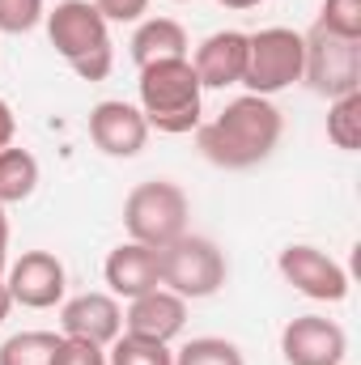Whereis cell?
<instances>
[{
  "label": "cell",
  "instance_id": "cell-27",
  "mask_svg": "<svg viewBox=\"0 0 361 365\" xmlns=\"http://www.w3.org/2000/svg\"><path fill=\"white\" fill-rule=\"evenodd\" d=\"M9 268V217H4V204H0V280Z\"/></svg>",
  "mask_w": 361,
  "mask_h": 365
},
{
  "label": "cell",
  "instance_id": "cell-10",
  "mask_svg": "<svg viewBox=\"0 0 361 365\" xmlns=\"http://www.w3.org/2000/svg\"><path fill=\"white\" fill-rule=\"evenodd\" d=\"M280 357H285V365H345L349 336L336 319L298 314L280 331Z\"/></svg>",
  "mask_w": 361,
  "mask_h": 365
},
{
  "label": "cell",
  "instance_id": "cell-4",
  "mask_svg": "<svg viewBox=\"0 0 361 365\" xmlns=\"http://www.w3.org/2000/svg\"><path fill=\"white\" fill-rule=\"evenodd\" d=\"M187 217H191V200L179 182L171 179H149L136 182L123 200V230L132 242H145L153 251L171 247L175 238L187 234Z\"/></svg>",
  "mask_w": 361,
  "mask_h": 365
},
{
  "label": "cell",
  "instance_id": "cell-1",
  "mask_svg": "<svg viewBox=\"0 0 361 365\" xmlns=\"http://www.w3.org/2000/svg\"><path fill=\"white\" fill-rule=\"evenodd\" d=\"M280 136H285V115L276 110L272 98H260V93H243L225 102L208 123L195 128V145L204 162L221 170H251L268 162Z\"/></svg>",
  "mask_w": 361,
  "mask_h": 365
},
{
  "label": "cell",
  "instance_id": "cell-5",
  "mask_svg": "<svg viewBox=\"0 0 361 365\" xmlns=\"http://www.w3.org/2000/svg\"><path fill=\"white\" fill-rule=\"evenodd\" d=\"M158 268H162V289L179 293L183 302H200V297L221 293V284L230 276L225 251L204 234H183L171 247H162Z\"/></svg>",
  "mask_w": 361,
  "mask_h": 365
},
{
  "label": "cell",
  "instance_id": "cell-24",
  "mask_svg": "<svg viewBox=\"0 0 361 365\" xmlns=\"http://www.w3.org/2000/svg\"><path fill=\"white\" fill-rule=\"evenodd\" d=\"M51 365H106V349L86 344V340H68V336H60V349H56Z\"/></svg>",
  "mask_w": 361,
  "mask_h": 365
},
{
  "label": "cell",
  "instance_id": "cell-2",
  "mask_svg": "<svg viewBox=\"0 0 361 365\" xmlns=\"http://www.w3.org/2000/svg\"><path fill=\"white\" fill-rule=\"evenodd\" d=\"M136 106L149 123V132H166V136H183L195 132L204 119V86L191 68V60H158L145 64L136 77Z\"/></svg>",
  "mask_w": 361,
  "mask_h": 365
},
{
  "label": "cell",
  "instance_id": "cell-26",
  "mask_svg": "<svg viewBox=\"0 0 361 365\" xmlns=\"http://www.w3.org/2000/svg\"><path fill=\"white\" fill-rule=\"evenodd\" d=\"M13 136H17V115H13V106L0 98V149H9Z\"/></svg>",
  "mask_w": 361,
  "mask_h": 365
},
{
  "label": "cell",
  "instance_id": "cell-28",
  "mask_svg": "<svg viewBox=\"0 0 361 365\" xmlns=\"http://www.w3.org/2000/svg\"><path fill=\"white\" fill-rule=\"evenodd\" d=\"M221 9H234V13H247V9H260L264 0H217Z\"/></svg>",
  "mask_w": 361,
  "mask_h": 365
},
{
  "label": "cell",
  "instance_id": "cell-14",
  "mask_svg": "<svg viewBox=\"0 0 361 365\" xmlns=\"http://www.w3.org/2000/svg\"><path fill=\"white\" fill-rule=\"evenodd\" d=\"M187 60H191V68H195V77H200L204 90L243 86V73H247V34L243 30H217Z\"/></svg>",
  "mask_w": 361,
  "mask_h": 365
},
{
  "label": "cell",
  "instance_id": "cell-6",
  "mask_svg": "<svg viewBox=\"0 0 361 365\" xmlns=\"http://www.w3.org/2000/svg\"><path fill=\"white\" fill-rule=\"evenodd\" d=\"M302 60H306V43H302L298 30H289V26L255 30V34H247L243 86H247V93L272 98V93H280L302 81Z\"/></svg>",
  "mask_w": 361,
  "mask_h": 365
},
{
  "label": "cell",
  "instance_id": "cell-19",
  "mask_svg": "<svg viewBox=\"0 0 361 365\" xmlns=\"http://www.w3.org/2000/svg\"><path fill=\"white\" fill-rule=\"evenodd\" d=\"M60 349L56 331H17L0 344V365H51Z\"/></svg>",
  "mask_w": 361,
  "mask_h": 365
},
{
  "label": "cell",
  "instance_id": "cell-3",
  "mask_svg": "<svg viewBox=\"0 0 361 365\" xmlns=\"http://www.w3.org/2000/svg\"><path fill=\"white\" fill-rule=\"evenodd\" d=\"M43 21H47V38L56 47V56L81 81H102L111 73V64H115L111 26L93 9V0H60Z\"/></svg>",
  "mask_w": 361,
  "mask_h": 365
},
{
  "label": "cell",
  "instance_id": "cell-11",
  "mask_svg": "<svg viewBox=\"0 0 361 365\" xmlns=\"http://www.w3.org/2000/svg\"><path fill=\"white\" fill-rule=\"evenodd\" d=\"M60 336L111 349L123 336V306L111 293H77L60 306Z\"/></svg>",
  "mask_w": 361,
  "mask_h": 365
},
{
  "label": "cell",
  "instance_id": "cell-25",
  "mask_svg": "<svg viewBox=\"0 0 361 365\" xmlns=\"http://www.w3.org/2000/svg\"><path fill=\"white\" fill-rule=\"evenodd\" d=\"M93 9L106 17V26H123V21H145L149 0H93Z\"/></svg>",
  "mask_w": 361,
  "mask_h": 365
},
{
  "label": "cell",
  "instance_id": "cell-16",
  "mask_svg": "<svg viewBox=\"0 0 361 365\" xmlns=\"http://www.w3.org/2000/svg\"><path fill=\"white\" fill-rule=\"evenodd\" d=\"M187 30L175 17H145L132 34V64H158V60H183L187 56Z\"/></svg>",
  "mask_w": 361,
  "mask_h": 365
},
{
  "label": "cell",
  "instance_id": "cell-7",
  "mask_svg": "<svg viewBox=\"0 0 361 365\" xmlns=\"http://www.w3.org/2000/svg\"><path fill=\"white\" fill-rule=\"evenodd\" d=\"M306 43V60H302V81L315 93L345 98L361 90V38H340L323 26H310L302 34Z\"/></svg>",
  "mask_w": 361,
  "mask_h": 365
},
{
  "label": "cell",
  "instance_id": "cell-30",
  "mask_svg": "<svg viewBox=\"0 0 361 365\" xmlns=\"http://www.w3.org/2000/svg\"><path fill=\"white\" fill-rule=\"evenodd\" d=\"M171 4H187V0H171Z\"/></svg>",
  "mask_w": 361,
  "mask_h": 365
},
{
  "label": "cell",
  "instance_id": "cell-18",
  "mask_svg": "<svg viewBox=\"0 0 361 365\" xmlns=\"http://www.w3.org/2000/svg\"><path fill=\"white\" fill-rule=\"evenodd\" d=\"M327 140L345 153L361 149V90L327 102Z\"/></svg>",
  "mask_w": 361,
  "mask_h": 365
},
{
  "label": "cell",
  "instance_id": "cell-15",
  "mask_svg": "<svg viewBox=\"0 0 361 365\" xmlns=\"http://www.w3.org/2000/svg\"><path fill=\"white\" fill-rule=\"evenodd\" d=\"M102 276H106V289H111V297H141V293H149V289H158L162 284V268H158V251L153 247H145V242H119L111 255H106V264H102Z\"/></svg>",
  "mask_w": 361,
  "mask_h": 365
},
{
  "label": "cell",
  "instance_id": "cell-9",
  "mask_svg": "<svg viewBox=\"0 0 361 365\" xmlns=\"http://www.w3.org/2000/svg\"><path fill=\"white\" fill-rule=\"evenodd\" d=\"M4 289L13 297V306L26 310H51L64 302L68 289V272L51 251H26L4 268Z\"/></svg>",
  "mask_w": 361,
  "mask_h": 365
},
{
  "label": "cell",
  "instance_id": "cell-13",
  "mask_svg": "<svg viewBox=\"0 0 361 365\" xmlns=\"http://www.w3.org/2000/svg\"><path fill=\"white\" fill-rule=\"evenodd\" d=\"M187 327V302L171 289H149L141 297L128 302L123 310V331L128 336H141V340H158V344H171Z\"/></svg>",
  "mask_w": 361,
  "mask_h": 365
},
{
  "label": "cell",
  "instance_id": "cell-17",
  "mask_svg": "<svg viewBox=\"0 0 361 365\" xmlns=\"http://www.w3.org/2000/svg\"><path fill=\"white\" fill-rule=\"evenodd\" d=\"M39 187V162L30 149H0V204H21Z\"/></svg>",
  "mask_w": 361,
  "mask_h": 365
},
{
  "label": "cell",
  "instance_id": "cell-23",
  "mask_svg": "<svg viewBox=\"0 0 361 365\" xmlns=\"http://www.w3.org/2000/svg\"><path fill=\"white\" fill-rule=\"evenodd\" d=\"M43 17V0H0V34H30Z\"/></svg>",
  "mask_w": 361,
  "mask_h": 365
},
{
  "label": "cell",
  "instance_id": "cell-12",
  "mask_svg": "<svg viewBox=\"0 0 361 365\" xmlns=\"http://www.w3.org/2000/svg\"><path fill=\"white\" fill-rule=\"evenodd\" d=\"M90 140L106 158H136L149 140V123L136 102L106 98L90 110Z\"/></svg>",
  "mask_w": 361,
  "mask_h": 365
},
{
  "label": "cell",
  "instance_id": "cell-21",
  "mask_svg": "<svg viewBox=\"0 0 361 365\" xmlns=\"http://www.w3.org/2000/svg\"><path fill=\"white\" fill-rule=\"evenodd\" d=\"M175 365H247V361H243V353H238L234 340L200 336V340H187L175 353Z\"/></svg>",
  "mask_w": 361,
  "mask_h": 365
},
{
  "label": "cell",
  "instance_id": "cell-29",
  "mask_svg": "<svg viewBox=\"0 0 361 365\" xmlns=\"http://www.w3.org/2000/svg\"><path fill=\"white\" fill-rule=\"evenodd\" d=\"M9 310H13V297H9V289H4V280H0V323L9 319Z\"/></svg>",
  "mask_w": 361,
  "mask_h": 365
},
{
  "label": "cell",
  "instance_id": "cell-22",
  "mask_svg": "<svg viewBox=\"0 0 361 365\" xmlns=\"http://www.w3.org/2000/svg\"><path fill=\"white\" fill-rule=\"evenodd\" d=\"M315 26H323L340 38H361V0H323Z\"/></svg>",
  "mask_w": 361,
  "mask_h": 365
},
{
  "label": "cell",
  "instance_id": "cell-20",
  "mask_svg": "<svg viewBox=\"0 0 361 365\" xmlns=\"http://www.w3.org/2000/svg\"><path fill=\"white\" fill-rule=\"evenodd\" d=\"M106 365H175L171 344H158V340H141V336H119L106 353Z\"/></svg>",
  "mask_w": 361,
  "mask_h": 365
},
{
  "label": "cell",
  "instance_id": "cell-8",
  "mask_svg": "<svg viewBox=\"0 0 361 365\" xmlns=\"http://www.w3.org/2000/svg\"><path fill=\"white\" fill-rule=\"evenodd\" d=\"M285 284H293L310 302H345L349 297V272L319 247L310 242H289L276 259Z\"/></svg>",
  "mask_w": 361,
  "mask_h": 365
}]
</instances>
